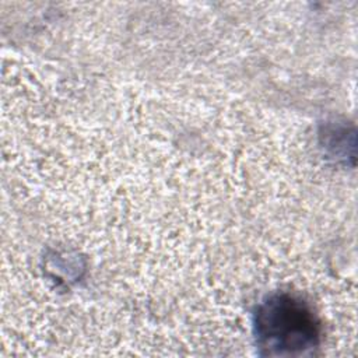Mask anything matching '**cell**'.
Segmentation results:
<instances>
[{
    "label": "cell",
    "instance_id": "1",
    "mask_svg": "<svg viewBox=\"0 0 358 358\" xmlns=\"http://www.w3.org/2000/svg\"><path fill=\"white\" fill-rule=\"evenodd\" d=\"M257 334L264 347L305 348L316 343L317 323L309 308L289 295H275L257 312Z\"/></svg>",
    "mask_w": 358,
    "mask_h": 358
}]
</instances>
